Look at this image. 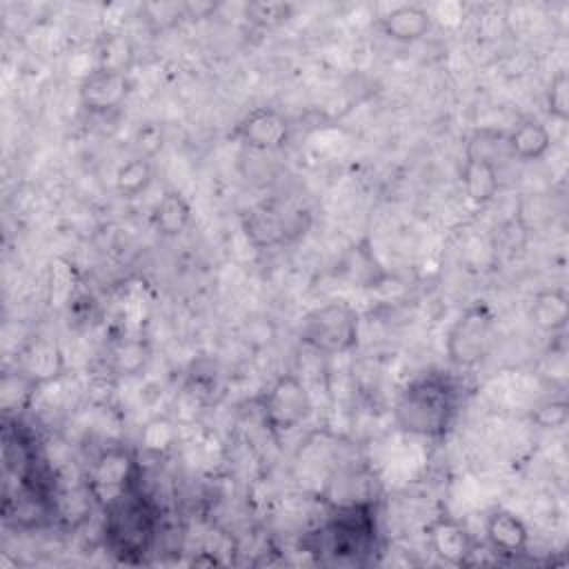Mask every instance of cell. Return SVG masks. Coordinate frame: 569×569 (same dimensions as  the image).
Instances as JSON below:
<instances>
[{"instance_id": "cell-14", "label": "cell", "mask_w": 569, "mask_h": 569, "mask_svg": "<svg viewBox=\"0 0 569 569\" xmlns=\"http://www.w3.org/2000/svg\"><path fill=\"white\" fill-rule=\"evenodd\" d=\"M460 180H462L465 196L478 207L491 202L500 189L496 162L471 149H465V164H462Z\"/></svg>"}, {"instance_id": "cell-23", "label": "cell", "mask_w": 569, "mask_h": 569, "mask_svg": "<svg viewBox=\"0 0 569 569\" xmlns=\"http://www.w3.org/2000/svg\"><path fill=\"white\" fill-rule=\"evenodd\" d=\"M289 2H253L247 7V18L258 27H278L291 18Z\"/></svg>"}, {"instance_id": "cell-15", "label": "cell", "mask_w": 569, "mask_h": 569, "mask_svg": "<svg viewBox=\"0 0 569 569\" xmlns=\"http://www.w3.org/2000/svg\"><path fill=\"white\" fill-rule=\"evenodd\" d=\"M509 158L520 162H536L551 149V131L536 118H525L505 133Z\"/></svg>"}, {"instance_id": "cell-16", "label": "cell", "mask_w": 569, "mask_h": 569, "mask_svg": "<svg viewBox=\"0 0 569 569\" xmlns=\"http://www.w3.org/2000/svg\"><path fill=\"white\" fill-rule=\"evenodd\" d=\"M378 24L380 31L396 42H416L429 33L431 16L420 4H398L389 9Z\"/></svg>"}, {"instance_id": "cell-21", "label": "cell", "mask_w": 569, "mask_h": 569, "mask_svg": "<svg viewBox=\"0 0 569 569\" xmlns=\"http://www.w3.org/2000/svg\"><path fill=\"white\" fill-rule=\"evenodd\" d=\"M133 60V49L129 44V40L120 38V36H109L98 53V67L100 69H111V71H122L127 73L129 64Z\"/></svg>"}, {"instance_id": "cell-18", "label": "cell", "mask_w": 569, "mask_h": 569, "mask_svg": "<svg viewBox=\"0 0 569 569\" xmlns=\"http://www.w3.org/2000/svg\"><path fill=\"white\" fill-rule=\"evenodd\" d=\"M191 222V204L189 200L176 191L167 189L151 209V227L162 238L180 236Z\"/></svg>"}, {"instance_id": "cell-3", "label": "cell", "mask_w": 569, "mask_h": 569, "mask_svg": "<svg viewBox=\"0 0 569 569\" xmlns=\"http://www.w3.org/2000/svg\"><path fill=\"white\" fill-rule=\"evenodd\" d=\"M300 340L325 356L349 353L360 340V316L340 300L320 305L302 318Z\"/></svg>"}, {"instance_id": "cell-12", "label": "cell", "mask_w": 569, "mask_h": 569, "mask_svg": "<svg viewBox=\"0 0 569 569\" xmlns=\"http://www.w3.org/2000/svg\"><path fill=\"white\" fill-rule=\"evenodd\" d=\"M16 369L33 380L38 387L53 382L64 371V356L58 342L38 336L18 351Z\"/></svg>"}, {"instance_id": "cell-13", "label": "cell", "mask_w": 569, "mask_h": 569, "mask_svg": "<svg viewBox=\"0 0 569 569\" xmlns=\"http://www.w3.org/2000/svg\"><path fill=\"white\" fill-rule=\"evenodd\" d=\"M485 538L493 553L502 558H516L525 553L529 545V529L509 509H493L485 520Z\"/></svg>"}, {"instance_id": "cell-25", "label": "cell", "mask_w": 569, "mask_h": 569, "mask_svg": "<svg viewBox=\"0 0 569 569\" xmlns=\"http://www.w3.org/2000/svg\"><path fill=\"white\" fill-rule=\"evenodd\" d=\"M531 420L540 429H560L569 420V405L565 398H551L531 413Z\"/></svg>"}, {"instance_id": "cell-19", "label": "cell", "mask_w": 569, "mask_h": 569, "mask_svg": "<svg viewBox=\"0 0 569 569\" xmlns=\"http://www.w3.org/2000/svg\"><path fill=\"white\" fill-rule=\"evenodd\" d=\"M151 182H153V162L151 158H144V156L129 158L118 167L113 176L116 191L127 200L142 196Z\"/></svg>"}, {"instance_id": "cell-26", "label": "cell", "mask_w": 569, "mask_h": 569, "mask_svg": "<svg viewBox=\"0 0 569 569\" xmlns=\"http://www.w3.org/2000/svg\"><path fill=\"white\" fill-rule=\"evenodd\" d=\"M133 142H136L138 156L153 158L164 144V131L158 122H144L142 127H138V131L133 136Z\"/></svg>"}, {"instance_id": "cell-6", "label": "cell", "mask_w": 569, "mask_h": 569, "mask_svg": "<svg viewBox=\"0 0 569 569\" xmlns=\"http://www.w3.org/2000/svg\"><path fill=\"white\" fill-rule=\"evenodd\" d=\"M260 409L269 431L280 436L300 427L311 416L313 402L302 378L296 373H282L262 396Z\"/></svg>"}, {"instance_id": "cell-17", "label": "cell", "mask_w": 569, "mask_h": 569, "mask_svg": "<svg viewBox=\"0 0 569 569\" xmlns=\"http://www.w3.org/2000/svg\"><path fill=\"white\" fill-rule=\"evenodd\" d=\"M529 320L536 325L540 331L549 336H558L565 331L567 320H569V300L567 291L562 287H551L538 291L531 302H529Z\"/></svg>"}, {"instance_id": "cell-9", "label": "cell", "mask_w": 569, "mask_h": 569, "mask_svg": "<svg viewBox=\"0 0 569 569\" xmlns=\"http://www.w3.org/2000/svg\"><path fill=\"white\" fill-rule=\"evenodd\" d=\"M291 124L273 107H256L233 129V138L253 151H278L289 142Z\"/></svg>"}, {"instance_id": "cell-11", "label": "cell", "mask_w": 569, "mask_h": 569, "mask_svg": "<svg viewBox=\"0 0 569 569\" xmlns=\"http://www.w3.org/2000/svg\"><path fill=\"white\" fill-rule=\"evenodd\" d=\"M80 102L89 113L107 116L122 107L129 96V78L122 71L100 69L89 71L80 82Z\"/></svg>"}, {"instance_id": "cell-2", "label": "cell", "mask_w": 569, "mask_h": 569, "mask_svg": "<svg viewBox=\"0 0 569 569\" xmlns=\"http://www.w3.org/2000/svg\"><path fill=\"white\" fill-rule=\"evenodd\" d=\"M156 533V511L140 485L104 505V545L122 560H136L149 551Z\"/></svg>"}, {"instance_id": "cell-5", "label": "cell", "mask_w": 569, "mask_h": 569, "mask_svg": "<svg viewBox=\"0 0 569 569\" xmlns=\"http://www.w3.org/2000/svg\"><path fill=\"white\" fill-rule=\"evenodd\" d=\"M320 551H331L340 558H356L371 549L376 538V520L369 502H351L336 509L329 522L318 531Z\"/></svg>"}, {"instance_id": "cell-8", "label": "cell", "mask_w": 569, "mask_h": 569, "mask_svg": "<svg viewBox=\"0 0 569 569\" xmlns=\"http://www.w3.org/2000/svg\"><path fill=\"white\" fill-rule=\"evenodd\" d=\"M305 227L307 224H302L300 211L289 213V209H284L276 202L256 204L242 218V229H244L247 238L260 249L284 244L293 236L305 233Z\"/></svg>"}, {"instance_id": "cell-20", "label": "cell", "mask_w": 569, "mask_h": 569, "mask_svg": "<svg viewBox=\"0 0 569 569\" xmlns=\"http://www.w3.org/2000/svg\"><path fill=\"white\" fill-rule=\"evenodd\" d=\"M36 391H38V385L29 380L24 373H20L18 369L4 371L2 387H0V402L4 413L22 411L31 402Z\"/></svg>"}, {"instance_id": "cell-24", "label": "cell", "mask_w": 569, "mask_h": 569, "mask_svg": "<svg viewBox=\"0 0 569 569\" xmlns=\"http://www.w3.org/2000/svg\"><path fill=\"white\" fill-rule=\"evenodd\" d=\"M176 442V429L167 418H153L142 429V445L151 453H164Z\"/></svg>"}, {"instance_id": "cell-10", "label": "cell", "mask_w": 569, "mask_h": 569, "mask_svg": "<svg viewBox=\"0 0 569 569\" xmlns=\"http://www.w3.org/2000/svg\"><path fill=\"white\" fill-rule=\"evenodd\" d=\"M425 538L429 549L447 565L462 567L471 560L476 551L473 536L469 529L453 516L440 513L425 527Z\"/></svg>"}, {"instance_id": "cell-4", "label": "cell", "mask_w": 569, "mask_h": 569, "mask_svg": "<svg viewBox=\"0 0 569 569\" xmlns=\"http://www.w3.org/2000/svg\"><path fill=\"white\" fill-rule=\"evenodd\" d=\"M496 318L487 305L467 307L451 325L445 349L456 367L480 365L496 345Z\"/></svg>"}, {"instance_id": "cell-7", "label": "cell", "mask_w": 569, "mask_h": 569, "mask_svg": "<svg viewBox=\"0 0 569 569\" xmlns=\"http://www.w3.org/2000/svg\"><path fill=\"white\" fill-rule=\"evenodd\" d=\"M140 473L133 456L127 449L109 447L89 467L84 487L89 489L93 502L102 507L140 485Z\"/></svg>"}, {"instance_id": "cell-1", "label": "cell", "mask_w": 569, "mask_h": 569, "mask_svg": "<svg viewBox=\"0 0 569 569\" xmlns=\"http://www.w3.org/2000/svg\"><path fill=\"white\" fill-rule=\"evenodd\" d=\"M460 409V387L445 371H427L405 385L393 402V422L418 438H442Z\"/></svg>"}, {"instance_id": "cell-22", "label": "cell", "mask_w": 569, "mask_h": 569, "mask_svg": "<svg viewBox=\"0 0 569 569\" xmlns=\"http://www.w3.org/2000/svg\"><path fill=\"white\" fill-rule=\"evenodd\" d=\"M547 111L553 120L567 122L569 120V73L567 69H560L553 73L549 87H547Z\"/></svg>"}]
</instances>
